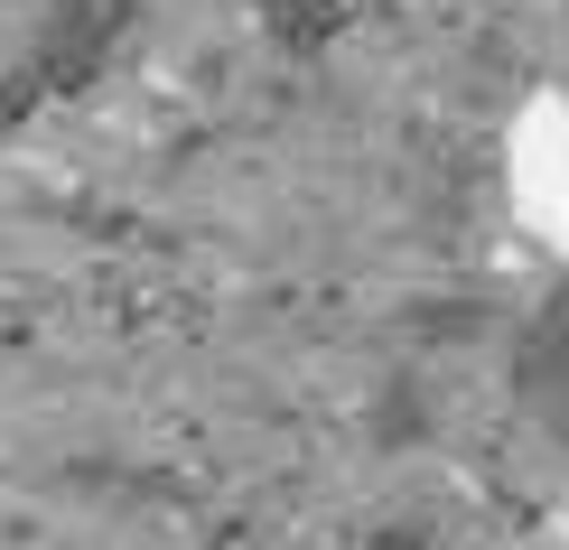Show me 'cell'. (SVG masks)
<instances>
[{"label": "cell", "instance_id": "6da1fadb", "mask_svg": "<svg viewBox=\"0 0 569 550\" xmlns=\"http://www.w3.org/2000/svg\"><path fill=\"white\" fill-rule=\"evenodd\" d=\"M513 401H523L532 429H551L569 448V280L513 327Z\"/></svg>", "mask_w": 569, "mask_h": 550}, {"label": "cell", "instance_id": "7a4b0ae2", "mask_svg": "<svg viewBox=\"0 0 569 550\" xmlns=\"http://www.w3.org/2000/svg\"><path fill=\"white\" fill-rule=\"evenodd\" d=\"M252 10H262V29L280 47H299V57H308V47H327L337 29H355L373 0H252Z\"/></svg>", "mask_w": 569, "mask_h": 550}]
</instances>
